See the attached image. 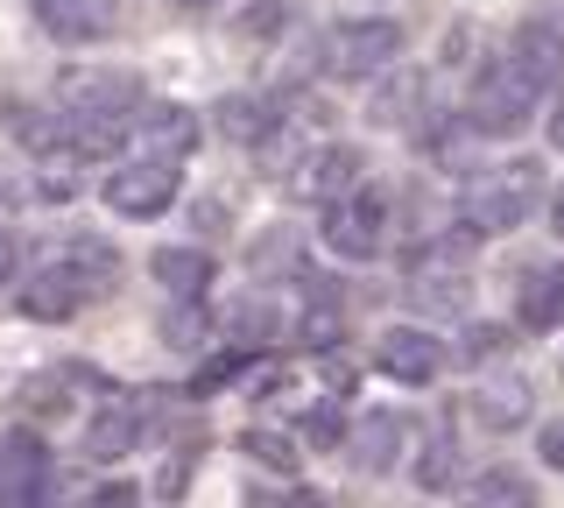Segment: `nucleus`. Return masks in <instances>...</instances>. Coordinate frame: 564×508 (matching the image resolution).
<instances>
[{
  "mask_svg": "<svg viewBox=\"0 0 564 508\" xmlns=\"http://www.w3.org/2000/svg\"><path fill=\"white\" fill-rule=\"evenodd\" d=\"M212 120H219L226 142L261 149V142H275V134H282V120H290V114H282V99H269V93H226Z\"/></svg>",
  "mask_w": 564,
  "mask_h": 508,
  "instance_id": "16",
  "label": "nucleus"
},
{
  "mask_svg": "<svg viewBox=\"0 0 564 508\" xmlns=\"http://www.w3.org/2000/svg\"><path fill=\"white\" fill-rule=\"evenodd\" d=\"M205 142V120L191 107H176V99H163V107H141L134 128H128V149L134 155H155V163H191Z\"/></svg>",
  "mask_w": 564,
  "mask_h": 508,
  "instance_id": "11",
  "label": "nucleus"
},
{
  "mask_svg": "<svg viewBox=\"0 0 564 508\" xmlns=\"http://www.w3.org/2000/svg\"><path fill=\"white\" fill-rule=\"evenodd\" d=\"M410 107H416V78L402 72V78H395V93H381V99H375V120H402Z\"/></svg>",
  "mask_w": 564,
  "mask_h": 508,
  "instance_id": "33",
  "label": "nucleus"
},
{
  "mask_svg": "<svg viewBox=\"0 0 564 508\" xmlns=\"http://www.w3.org/2000/svg\"><path fill=\"white\" fill-rule=\"evenodd\" d=\"M296 424H304V445H311V452H339V445H346V410H339L332 396H325V402H311Z\"/></svg>",
  "mask_w": 564,
  "mask_h": 508,
  "instance_id": "25",
  "label": "nucleus"
},
{
  "mask_svg": "<svg viewBox=\"0 0 564 508\" xmlns=\"http://www.w3.org/2000/svg\"><path fill=\"white\" fill-rule=\"evenodd\" d=\"M149 275L170 296H205L212 283H219V261H212L205 248H155L149 255Z\"/></svg>",
  "mask_w": 564,
  "mask_h": 508,
  "instance_id": "20",
  "label": "nucleus"
},
{
  "mask_svg": "<svg viewBox=\"0 0 564 508\" xmlns=\"http://www.w3.org/2000/svg\"><path fill=\"white\" fill-rule=\"evenodd\" d=\"M184 8H191V14H212V8H226V0H184Z\"/></svg>",
  "mask_w": 564,
  "mask_h": 508,
  "instance_id": "39",
  "label": "nucleus"
},
{
  "mask_svg": "<svg viewBox=\"0 0 564 508\" xmlns=\"http://www.w3.org/2000/svg\"><path fill=\"white\" fill-rule=\"evenodd\" d=\"M50 255L70 261V269H78V275H85V283H93L99 296L120 283V248H113V240H99V234H70V240H57Z\"/></svg>",
  "mask_w": 564,
  "mask_h": 508,
  "instance_id": "22",
  "label": "nucleus"
},
{
  "mask_svg": "<svg viewBox=\"0 0 564 508\" xmlns=\"http://www.w3.org/2000/svg\"><path fill=\"white\" fill-rule=\"evenodd\" d=\"M35 8V29L50 43H99L113 36V8L106 0H29Z\"/></svg>",
  "mask_w": 564,
  "mask_h": 508,
  "instance_id": "17",
  "label": "nucleus"
},
{
  "mask_svg": "<svg viewBox=\"0 0 564 508\" xmlns=\"http://www.w3.org/2000/svg\"><path fill=\"white\" fill-rule=\"evenodd\" d=\"M14 275H22V234H8V226H0V290H8Z\"/></svg>",
  "mask_w": 564,
  "mask_h": 508,
  "instance_id": "35",
  "label": "nucleus"
},
{
  "mask_svg": "<svg viewBox=\"0 0 564 508\" xmlns=\"http://www.w3.org/2000/svg\"><path fill=\"white\" fill-rule=\"evenodd\" d=\"M375 367L388 381H402V389H431V381L452 367V346L437 339L431 325H388L375 339Z\"/></svg>",
  "mask_w": 564,
  "mask_h": 508,
  "instance_id": "10",
  "label": "nucleus"
},
{
  "mask_svg": "<svg viewBox=\"0 0 564 508\" xmlns=\"http://www.w3.org/2000/svg\"><path fill=\"white\" fill-rule=\"evenodd\" d=\"M155 431H163V389H106L99 410L85 417L78 445H85L93 466H120V460H134Z\"/></svg>",
  "mask_w": 564,
  "mask_h": 508,
  "instance_id": "2",
  "label": "nucleus"
},
{
  "mask_svg": "<svg viewBox=\"0 0 564 508\" xmlns=\"http://www.w3.org/2000/svg\"><path fill=\"white\" fill-rule=\"evenodd\" d=\"M367 177V155L352 149V142H311L304 155L290 163V177H282V191H290L296 205H317L325 213L332 198H346L352 184Z\"/></svg>",
  "mask_w": 564,
  "mask_h": 508,
  "instance_id": "8",
  "label": "nucleus"
},
{
  "mask_svg": "<svg viewBox=\"0 0 564 508\" xmlns=\"http://www.w3.org/2000/svg\"><path fill=\"white\" fill-rule=\"evenodd\" d=\"M529 114H536V93H529V78L508 64V50L487 57L480 72H473V85H466V120L487 134V142H508V134L529 128Z\"/></svg>",
  "mask_w": 564,
  "mask_h": 508,
  "instance_id": "4",
  "label": "nucleus"
},
{
  "mask_svg": "<svg viewBox=\"0 0 564 508\" xmlns=\"http://www.w3.org/2000/svg\"><path fill=\"white\" fill-rule=\"evenodd\" d=\"M543 213H551V234L564 240V184H551V205H543Z\"/></svg>",
  "mask_w": 564,
  "mask_h": 508,
  "instance_id": "38",
  "label": "nucleus"
},
{
  "mask_svg": "<svg viewBox=\"0 0 564 508\" xmlns=\"http://www.w3.org/2000/svg\"><path fill=\"white\" fill-rule=\"evenodd\" d=\"M226 332H234V346H269L275 332H282V318L269 304H234V318H226Z\"/></svg>",
  "mask_w": 564,
  "mask_h": 508,
  "instance_id": "27",
  "label": "nucleus"
},
{
  "mask_svg": "<svg viewBox=\"0 0 564 508\" xmlns=\"http://www.w3.org/2000/svg\"><path fill=\"white\" fill-rule=\"evenodd\" d=\"M466 410H473V424H480V431H501L508 437V431H522L529 417H536V389H529L516 367H494V375L473 381V402H466Z\"/></svg>",
  "mask_w": 564,
  "mask_h": 508,
  "instance_id": "14",
  "label": "nucleus"
},
{
  "mask_svg": "<svg viewBox=\"0 0 564 508\" xmlns=\"http://www.w3.org/2000/svg\"><path fill=\"white\" fill-rule=\"evenodd\" d=\"M516 325L529 339L564 332V261H536V269L516 283Z\"/></svg>",
  "mask_w": 564,
  "mask_h": 508,
  "instance_id": "15",
  "label": "nucleus"
},
{
  "mask_svg": "<svg viewBox=\"0 0 564 508\" xmlns=\"http://www.w3.org/2000/svg\"><path fill=\"white\" fill-rule=\"evenodd\" d=\"M106 213L113 219H163L176 198H184V163H155V155H134V163H113L99 184Z\"/></svg>",
  "mask_w": 564,
  "mask_h": 508,
  "instance_id": "6",
  "label": "nucleus"
},
{
  "mask_svg": "<svg viewBox=\"0 0 564 508\" xmlns=\"http://www.w3.org/2000/svg\"><path fill=\"white\" fill-rule=\"evenodd\" d=\"M254 269H296V234H261V255H254Z\"/></svg>",
  "mask_w": 564,
  "mask_h": 508,
  "instance_id": "32",
  "label": "nucleus"
},
{
  "mask_svg": "<svg viewBox=\"0 0 564 508\" xmlns=\"http://www.w3.org/2000/svg\"><path fill=\"white\" fill-rule=\"evenodd\" d=\"M70 198H78V155L57 149L35 163V205H70Z\"/></svg>",
  "mask_w": 564,
  "mask_h": 508,
  "instance_id": "24",
  "label": "nucleus"
},
{
  "mask_svg": "<svg viewBox=\"0 0 564 508\" xmlns=\"http://www.w3.org/2000/svg\"><path fill=\"white\" fill-rule=\"evenodd\" d=\"M536 205H551L543 163L536 155H508V163L466 177V191H458V226L480 234V240H501V234H516V226H529Z\"/></svg>",
  "mask_w": 564,
  "mask_h": 508,
  "instance_id": "1",
  "label": "nucleus"
},
{
  "mask_svg": "<svg viewBox=\"0 0 564 508\" xmlns=\"http://www.w3.org/2000/svg\"><path fill=\"white\" fill-rule=\"evenodd\" d=\"M543 142L564 155V99H551V120H543Z\"/></svg>",
  "mask_w": 564,
  "mask_h": 508,
  "instance_id": "37",
  "label": "nucleus"
},
{
  "mask_svg": "<svg viewBox=\"0 0 564 508\" xmlns=\"http://www.w3.org/2000/svg\"><path fill=\"white\" fill-rule=\"evenodd\" d=\"M402 57V22L395 14H352L325 29V72L332 78H381Z\"/></svg>",
  "mask_w": 564,
  "mask_h": 508,
  "instance_id": "5",
  "label": "nucleus"
},
{
  "mask_svg": "<svg viewBox=\"0 0 564 508\" xmlns=\"http://www.w3.org/2000/svg\"><path fill=\"white\" fill-rule=\"evenodd\" d=\"M410 480L423 487V495H452L458 480H466V445H458V431H423L416 460H410Z\"/></svg>",
  "mask_w": 564,
  "mask_h": 508,
  "instance_id": "19",
  "label": "nucleus"
},
{
  "mask_svg": "<svg viewBox=\"0 0 564 508\" xmlns=\"http://www.w3.org/2000/svg\"><path fill=\"white\" fill-rule=\"evenodd\" d=\"M536 460L551 466V473H564V417H551V424H536Z\"/></svg>",
  "mask_w": 564,
  "mask_h": 508,
  "instance_id": "34",
  "label": "nucleus"
},
{
  "mask_svg": "<svg viewBox=\"0 0 564 508\" xmlns=\"http://www.w3.org/2000/svg\"><path fill=\"white\" fill-rule=\"evenodd\" d=\"M508 64L529 78V93H536V99H564V29L557 22L529 14L516 36H508Z\"/></svg>",
  "mask_w": 564,
  "mask_h": 508,
  "instance_id": "12",
  "label": "nucleus"
},
{
  "mask_svg": "<svg viewBox=\"0 0 564 508\" xmlns=\"http://www.w3.org/2000/svg\"><path fill=\"white\" fill-rule=\"evenodd\" d=\"M234 381H247V346H234V354H212L198 375H191V396H212V389H234Z\"/></svg>",
  "mask_w": 564,
  "mask_h": 508,
  "instance_id": "30",
  "label": "nucleus"
},
{
  "mask_svg": "<svg viewBox=\"0 0 564 508\" xmlns=\"http://www.w3.org/2000/svg\"><path fill=\"white\" fill-rule=\"evenodd\" d=\"M141 107H149V99H141L134 72H64L57 78V114L64 120H113V128H134Z\"/></svg>",
  "mask_w": 564,
  "mask_h": 508,
  "instance_id": "7",
  "label": "nucleus"
},
{
  "mask_svg": "<svg viewBox=\"0 0 564 508\" xmlns=\"http://www.w3.org/2000/svg\"><path fill=\"white\" fill-rule=\"evenodd\" d=\"M240 452H247V460H254V466H269L275 473V480H296V466H304V445H296V437H282V431H240Z\"/></svg>",
  "mask_w": 564,
  "mask_h": 508,
  "instance_id": "23",
  "label": "nucleus"
},
{
  "mask_svg": "<svg viewBox=\"0 0 564 508\" xmlns=\"http://www.w3.org/2000/svg\"><path fill=\"white\" fill-rule=\"evenodd\" d=\"M296 339L317 346V354H325V346H339V339H346V311H339V304H311L304 318H296Z\"/></svg>",
  "mask_w": 564,
  "mask_h": 508,
  "instance_id": "28",
  "label": "nucleus"
},
{
  "mask_svg": "<svg viewBox=\"0 0 564 508\" xmlns=\"http://www.w3.org/2000/svg\"><path fill=\"white\" fill-rule=\"evenodd\" d=\"M388 226H395V198L360 177L346 198H332L325 213H317V240H325V255H339V261H381Z\"/></svg>",
  "mask_w": 564,
  "mask_h": 508,
  "instance_id": "3",
  "label": "nucleus"
},
{
  "mask_svg": "<svg viewBox=\"0 0 564 508\" xmlns=\"http://www.w3.org/2000/svg\"><path fill=\"white\" fill-rule=\"evenodd\" d=\"M93 296H99V290L85 283V275L70 269V261H57V255H50L43 269H35L29 283H22V311H29L35 325H64V318H78V311L93 304Z\"/></svg>",
  "mask_w": 564,
  "mask_h": 508,
  "instance_id": "13",
  "label": "nucleus"
},
{
  "mask_svg": "<svg viewBox=\"0 0 564 508\" xmlns=\"http://www.w3.org/2000/svg\"><path fill=\"white\" fill-rule=\"evenodd\" d=\"M402 445H410V417H395V410H367L360 431H352V460H360V473H375V480L402 466Z\"/></svg>",
  "mask_w": 564,
  "mask_h": 508,
  "instance_id": "18",
  "label": "nucleus"
},
{
  "mask_svg": "<svg viewBox=\"0 0 564 508\" xmlns=\"http://www.w3.org/2000/svg\"><path fill=\"white\" fill-rule=\"evenodd\" d=\"M85 508H141V501H134V487H120V480H106V487H99V495H93V501H85Z\"/></svg>",
  "mask_w": 564,
  "mask_h": 508,
  "instance_id": "36",
  "label": "nucleus"
},
{
  "mask_svg": "<svg viewBox=\"0 0 564 508\" xmlns=\"http://www.w3.org/2000/svg\"><path fill=\"white\" fill-rule=\"evenodd\" d=\"M212 332V311H205V296H176V304L163 311V339L170 346H198Z\"/></svg>",
  "mask_w": 564,
  "mask_h": 508,
  "instance_id": "26",
  "label": "nucleus"
},
{
  "mask_svg": "<svg viewBox=\"0 0 564 508\" xmlns=\"http://www.w3.org/2000/svg\"><path fill=\"white\" fill-rule=\"evenodd\" d=\"M458 508H543V495H536V480H529L522 466H487V473L466 480Z\"/></svg>",
  "mask_w": 564,
  "mask_h": 508,
  "instance_id": "21",
  "label": "nucleus"
},
{
  "mask_svg": "<svg viewBox=\"0 0 564 508\" xmlns=\"http://www.w3.org/2000/svg\"><path fill=\"white\" fill-rule=\"evenodd\" d=\"M0 508H57V473L35 431L0 437Z\"/></svg>",
  "mask_w": 564,
  "mask_h": 508,
  "instance_id": "9",
  "label": "nucleus"
},
{
  "mask_svg": "<svg viewBox=\"0 0 564 508\" xmlns=\"http://www.w3.org/2000/svg\"><path fill=\"white\" fill-rule=\"evenodd\" d=\"M29 198H35V170L22 163V155H8V149H0V219H8V213H22Z\"/></svg>",
  "mask_w": 564,
  "mask_h": 508,
  "instance_id": "29",
  "label": "nucleus"
},
{
  "mask_svg": "<svg viewBox=\"0 0 564 508\" xmlns=\"http://www.w3.org/2000/svg\"><path fill=\"white\" fill-rule=\"evenodd\" d=\"M290 14H296V0H247L240 29H247V36H282V29H290Z\"/></svg>",
  "mask_w": 564,
  "mask_h": 508,
  "instance_id": "31",
  "label": "nucleus"
}]
</instances>
